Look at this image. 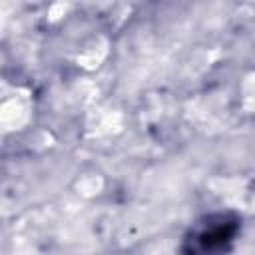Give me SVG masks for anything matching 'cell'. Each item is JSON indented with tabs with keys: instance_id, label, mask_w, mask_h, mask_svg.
Here are the masks:
<instances>
[{
	"instance_id": "6da1fadb",
	"label": "cell",
	"mask_w": 255,
	"mask_h": 255,
	"mask_svg": "<svg viewBox=\"0 0 255 255\" xmlns=\"http://www.w3.org/2000/svg\"><path fill=\"white\" fill-rule=\"evenodd\" d=\"M241 231V217L231 211H215L199 217L185 233L179 255H227Z\"/></svg>"
}]
</instances>
